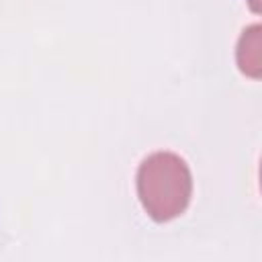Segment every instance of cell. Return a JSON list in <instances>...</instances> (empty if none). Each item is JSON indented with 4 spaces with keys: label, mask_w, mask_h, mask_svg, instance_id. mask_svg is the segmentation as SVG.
<instances>
[{
    "label": "cell",
    "mask_w": 262,
    "mask_h": 262,
    "mask_svg": "<svg viewBox=\"0 0 262 262\" xmlns=\"http://www.w3.org/2000/svg\"><path fill=\"white\" fill-rule=\"evenodd\" d=\"M137 192L154 221L174 219L186 209L192 192V176L186 162L172 151L147 156L137 170Z\"/></svg>",
    "instance_id": "cell-1"
},
{
    "label": "cell",
    "mask_w": 262,
    "mask_h": 262,
    "mask_svg": "<svg viewBox=\"0 0 262 262\" xmlns=\"http://www.w3.org/2000/svg\"><path fill=\"white\" fill-rule=\"evenodd\" d=\"M237 66L244 74L258 78L262 72V35L260 25L248 27L237 43Z\"/></svg>",
    "instance_id": "cell-2"
}]
</instances>
